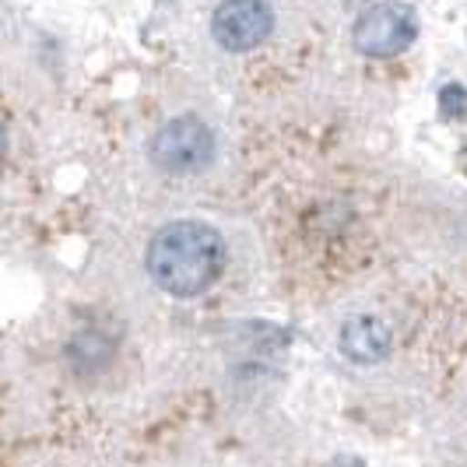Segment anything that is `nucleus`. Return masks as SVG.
I'll return each mask as SVG.
<instances>
[{
    "label": "nucleus",
    "instance_id": "1a4fd4ad",
    "mask_svg": "<svg viewBox=\"0 0 467 467\" xmlns=\"http://www.w3.org/2000/svg\"><path fill=\"white\" fill-rule=\"evenodd\" d=\"M4 148H7V134H4V123H0V155H4Z\"/></svg>",
    "mask_w": 467,
    "mask_h": 467
},
{
    "label": "nucleus",
    "instance_id": "6e6552de",
    "mask_svg": "<svg viewBox=\"0 0 467 467\" xmlns=\"http://www.w3.org/2000/svg\"><path fill=\"white\" fill-rule=\"evenodd\" d=\"M330 467H362V461H358V457H337Z\"/></svg>",
    "mask_w": 467,
    "mask_h": 467
},
{
    "label": "nucleus",
    "instance_id": "f03ea898",
    "mask_svg": "<svg viewBox=\"0 0 467 467\" xmlns=\"http://www.w3.org/2000/svg\"><path fill=\"white\" fill-rule=\"evenodd\" d=\"M151 162L172 172L187 176L201 172L214 162V134L204 119L197 117H176L169 119L162 130L151 138Z\"/></svg>",
    "mask_w": 467,
    "mask_h": 467
},
{
    "label": "nucleus",
    "instance_id": "0eeeda50",
    "mask_svg": "<svg viewBox=\"0 0 467 467\" xmlns=\"http://www.w3.org/2000/svg\"><path fill=\"white\" fill-rule=\"evenodd\" d=\"M440 113L446 119H464L467 117V92L461 85H446L440 88Z\"/></svg>",
    "mask_w": 467,
    "mask_h": 467
},
{
    "label": "nucleus",
    "instance_id": "423d86ee",
    "mask_svg": "<svg viewBox=\"0 0 467 467\" xmlns=\"http://www.w3.org/2000/svg\"><path fill=\"white\" fill-rule=\"evenodd\" d=\"M67 362L78 376L102 373V369L113 362V341H109L102 330H81V334L70 337Z\"/></svg>",
    "mask_w": 467,
    "mask_h": 467
},
{
    "label": "nucleus",
    "instance_id": "20e7f679",
    "mask_svg": "<svg viewBox=\"0 0 467 467\" xmlns=\"http://www.w3.org/2000/svg\"><path fill=\"white\" fill-rule=\"evenodd\" d=\"M415 15L404 4H376L369 11L358 15L351 28L355 49L366 57H398L411 47L415 39Z\"/></svg>",
    "mask_w": 467,
    "mask_h": 467
},
{
    "label": "nucleus",
    "instance_id": "39448f33",
    "mask_svg": "<svg viewBox=\"0 0 467 467\" xmlns=\"http://www.w3.org/2000/svg\"><path fill=\"white\" fill-rule=\"evenodd\" d=\"M341 351L351 362L373 366L390 351V327L376 317H355L341 327Z\"/></svg>",
    "mask_w": 467,
    "mask_h": 467
},
{
    "label": "nucleus",
    "instance_id": "7ed1b4c3",
    "mask_svg": "<svg viewBox=\"0 0 467 467\" xmlns=\"http://www.w3.org/2000/svg\"><path fill=\"white\" fill-rule=\"evenodd\" d=\"M275 32V11L267 0H222L211 15V36L229 53H246Z\"/></svg>",
    "mask_w": 467,
    "mask_h": 467
},
{
    "label": "nucleus",
    "instance_id": "f257e3e1",
    "mask_svg": "<svg viewBox=\"0 0 467 467\" xmlns=\"http://www.w3.org/2000/svg\"><path fill=\"white\" fill-rule=\"evenodd\" d=\"M222 260V235L204 222H169L148 243V275L176 299L201 296L218 278Z\"/></svg>",
    "mask_w": 467,
    "mask_h": 467
}]
</instances>
